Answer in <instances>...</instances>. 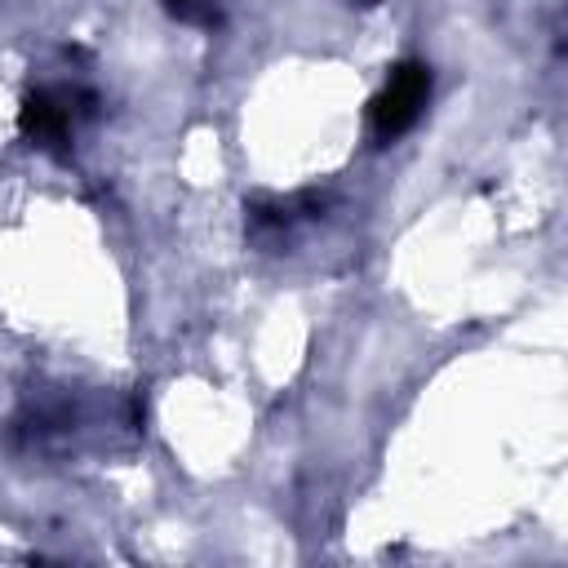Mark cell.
<instances>
[{
	"instance_id": "cell-1",
	"label": "cell",
	"mask_w": 568,
	"mask_h": 568,
	"mask_svg": "<svg viewBox=\"0 0 568 568\" xmlns=\"http://www.w3.org/2000/svg\"><path fill=\"white\" fill-rule=\"evenodd\" d=\"M426 98H430V67L426 62H399V67H390L386 89L368 106L373 138L377 142H395L399 133H408L417 124Z\"/></svg>"
},
{
	"instance_id": "cell-2",
	"label": "cell",
	"mask_w": 568,
	"mask_h": 568,
	"mask_svg": "<svg viewBox=\"0 0 568 568\" xmlns=\"http://www.w3.org/2000/svg\"><path fill=\"white\" fill-rule=\"evenodd\" d=\"M71 98H58V93H27L22 98V111H18V129H22V138H31L36 146H44V151H67V142H71Z\"/></svg>"
},
{
	"instance_id": "cell-3",
	"label": "cell",
	"mask_w": 568,
	"mask_h": 568,
	"mask_svg": "<svg viewBox=\"0 0 568 568\" xmlns=\"http://www.w3.org/2000/svg\"><path fill=\"white\" fill-rule=\"evenodd\" d=\"M164 9L182 22H209L213 18V0H164Z\"/></svg>"
},
{
	"instance_id": "cell-4",
	"label": "cell",
	"mask_w": 568,
	"mask_h": 568,
	"mask_svg": "<svg viewBox=\"0 0 568 568\" xmlns=\"http://www.w3.org/2000/svg\"><path fill=\"white\" fill-rule=\"evenodd\" d=\"M368 4H373V0H368Z\"/></svg>"
}]
</instances>
